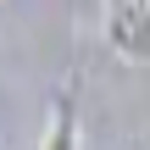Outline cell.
I'll return each instance as SVG.
<instances>
[{"label":"cell","instance_id":"6da1fadb","mask_svg":"<svg viewBox=\"0 0 150 150\" xmlns=\"http://www.w3.org/2000/svg\"><path fill=\"white\" fill-rule=\"evenodd\" d=\"M106 45L117 61L150 67V0H117L106 6Z\"/></svg>","mask_w":150,"mask_h":150},{"label":"cell","instance_id":"7a4b0ae2","mask_svg":"<svg viewBox=\"0 0 150 150\" xmlns=\"http://www.w3.org/2000/svg\"><path fill=\"white\" fill-rule=\"evenodd\" d=\"M78 145H83V134H78V106H72V95H56V100H50V117H45L39 150H78Z\"/></svg>","mask_w":150,"mask_h":150}]
</instances>
